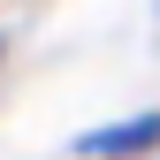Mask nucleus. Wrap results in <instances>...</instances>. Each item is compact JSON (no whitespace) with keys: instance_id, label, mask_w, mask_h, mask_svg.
Instances as JSON below:
<instances>
[{"instance_id":"obj_1","label":"nucleus","mask_w":160,"mask_h":160,"mask_svg":"<svg viewBox=\"0 0 160 160\" xmlns=\"http://www.w3.org/2000/svg\"><path fill=\"white\" fill-rule=\"evenodd\" d=\"M145 145H160V114H137V122H122V130H92L84 137V152L92 160H122V152H145Z\"/></svg>"}]
</instances>
